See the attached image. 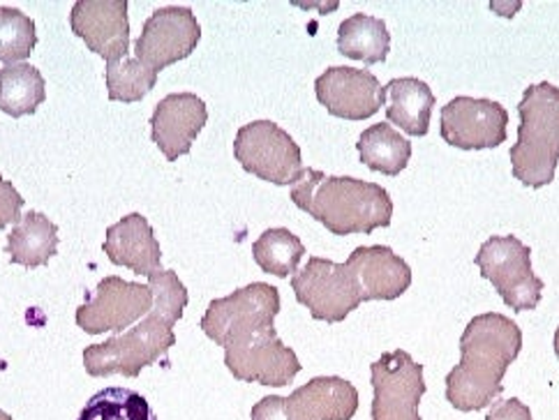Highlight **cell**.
Wrapping results in <instances>:
<instances>
[{
	"mask_svg": "<svg viewBox=\"0 0 559 420\" xmlns=\"http://www.w3.org/2000/svg\"><path fill=\"white\" fill-rule=\"evenodd\" d=\"M199 39H202V26L190 8H157L144 22L142 35L134 45V58L153 72H159L188 58L197 49Z\"/></svg>",
	"mask_w": 559,
	"mask_h": 420,
	"instance_id": "7c38bea8",
	"label": "cell"
},
{
	"mask_svg": "<svg viewBox=\"0 0 559 420\" xmlns=\"http://www.w3.org/2000/svg\"><path fill=\"white\" fill-rule=\"evenodd\" d=\"M384 91L389 97L386 118L391 123L412 136H426L435 107L432 88L416 76H397L391 79Z\"/></svg>",
	"mask_w": 559,
	"mask_h": 420,
	"instance_id": "ffe728a7",
	"label": "cell"
},
{
	"mask_svg": "<svg viewBox=\"0 0 559 420\" xmlns=\"http://www.w3.org/2000/svg\"><path fill=\"white\" fill-rule=\"evenodd\" d=\"M234 157L248 173L273 185H296L306 171L301 148L273 120H252L238 130Z\"/></svg>",
	"mask_w": 559,
	"mask_h": 420,
	"instance_id": "8992f818",
	"label": "cell"
},
{
	"mask_svg": "<svg viewBox=\"0 0 559 420\" xmlns=\"http://www.w3.org/2000/svg\"><path fill=\"white\" fill-rule=\"evenodd\" d=\"M252 420H289L285 411V397L283 395H266L264 399L252 407Z\"/></svg>",
	"mask_w": 559,
	"mask_h": 420,
	"instance_id": "4dcf8cb0",
	"label": "cell"
},
{
	"mask_svg": "<svg viewBox=\"0 0 559 420\" xmlns=\"http://www.w3.org/2000/svg\"><path fill=\"white\" fill-rule=\"evenodd\" d=\"M45 99V76L35 65L12 63L0 68V111L12 118L31 116Z\"/></svg>",
	"mask_w": 559,
	"mask_h": 420,
	"instance_id": "cb8c5ba5",
	"label": "cell"
},
{
	"mask_svg": "<svg viewBox=\"0 0 559 420\" xmlns=\"http://www.w3.org/2000/svg\"><path fill=\"white\" fill-rule=\"evenodd\" d=\"M292 202L335 236L372 233L379 227H391L393 219V199L386 188L310 167L292 185Z\"/></svg>",
	"mask_w": 559,
	"mask_h": 420,
	"instance_id": "3957f363",
	"label": "cell"
},
{
	"mask_svg": "<svg viewBox=\"0 0 559 420\" xmlns=\"http://www.w3.org/2000/svg\"><path fill=\"white\" fill-rule=\"evenodd\" d=\"M372 420H421L418 403L426 395L424 365L403 351H386L370 365Z\"/></svg>",
	"mask_w": 559,
	"mask_h": 420,
	"instance_id": "ba28073f",
	"label": "cell"
},
{
	"mask_svg": "<svg viewBox=\"0 0 559 420\" xmlns=\"http://www.w3.org/2000/svg\"><path fill=\"white\" fill-rule=\"evenodd\" d=\"M317 99L329 113L347 120H366L386 103V91L370 70L335 65L314 82Z\"/></svg>",
	"mask_w": 559,
	"mask_h": 420,
	"instance_id": "5bb4252c",
	"label": "cell"
},
{
	"mask_svg": "<svg viewBox=\"0 0 559 420\" xmlns=\"http://www.w3.org/2000/svg\"><path fill=\"white\" fill-rule=\"evenodd\" d=\"M0 420H14L8 411H3V409H0Z\"/></svg>",
	"mask_w": 559,
	"mask_h": 420,
	"instance_id": "d6a6232c",
	"label": "cell"
},
{
	"mask_svg": "<svg viewBox=\"0 0 559 420\" xmlns=\"http://www.w3.org/2000/svg\"><path fill=\"white\" fill-rule=\"evenodd\" d=\"M304 254L306 245L301 243V238L285 227L266 229L252 245V256L257 266L275 277L296 275Z\"/></svg>",
	"mask_w": 559,
	"mask_h": 420,
	"instance_id": "d4e9b609",
	"label": "cell"
},
{
	"mask_svg": "<svg viewBox=\"0 0 559 420\" xmlns=\"http://www.w3.org/2000/svg\"><path fill=\"white\" fill-rule=\"evenodd\" d=\"M358 157L370 171H379L386 176H397L412 157V144L409 139L401 132H395L389 123H377L358 136Z\"/></svg>",
	"mask_w": 559,
	"mask_h": 420,
	"instance_id": "603a6c76",
	"label": "cell"
},
{
	"mask_svg": "<svg viewBox=\"0 0 559 420\" xmlns=\"http://www.w3.org/2000/svg\"><path fill=\"white\" fill-rule=\"evenodd\" d=\"M209 123V107L194 93H171L159 99L151 116V136L169 163L188 155Z\"/></svg>",
	"mask_w": 559,
	"mask_h": 420,
	"instance_id": "2e32d148",
	"label": "cell"
},
{
	"mask_svg": "<svg viewBox=\"0 0 559 420\" xmlns=\"http://www.w3.org/2000/svg\"><path fill=\"white\" fill-rule=\"evenodd\" d=\"M486 420H532V411L527 405H523L518 397L499 399L488 411Z\"/></svg>",
	"mask_w": 559,
	"mask_h": 420,
	"instance_id": "f546056e",
	"label": "cell"
},
{
	"mask_svg": "<svg viewBox=\"0 0 559 420\" xmlns=\"http://www.w3.org/2000/svg\"><path fill=\"white\" fill-rule=\"evenodd\" d=\"M532 250L515 236H490L474 264L490 279L497 293L513 312L534 310L542 303L544 279L532 271Z\"/></svg>",
	"mask_w": 559,
	"mask_h": 420,
	"instance_id": "5b68a950",
	"label": "cell"
},
{
	"mask_svg": "<svg viewBox=\"0 0 559 420\" xmlns=\"http://www.w3.org/2000/svg\"><path fill=\"white\" fill-rule=\"evenodd\" d=\"M509 113L488 97L457 95L442 109L439 130L444 142L461 151H488L504 144Z\"/></svg>",
	"mask_w": 559,
	"mask_h": 420,
	"instance_id": "4fadbf2b",
	"label": "cell"
},
{
	"mask_svg": "<svg viewBox=\"0 0 559 420\" xmlns=\"http://www.w3.org/2000/svg\"><path fill=\"white\" fill-rule=\"evenodd\" d=\"M153 310V291L142 283L109 275L99 279L91 300L76 308V326L88 335L126 333Z\"/></svg>",
	"mask_w": 559,
	"mask_h": 420,
	"instance_id": "8fae6325",
	"label": "cell"
},
{
	"mask_svg": "<svg viewBox=\"0 0 559 420\" xmlns=\"http://www.w3.org/2000/svg\"><path fill=\"white\" fill-rule=\"evenodd\" d=\"M361 303L395 300L412 287V268L389 245H361L345 262Z\"/></svg>",
	"mask_w": 559,
	"mask_h": 420,
	"instance_id": "e0dca14e",
	"label": "cell"
},
{
	"mask_svg": "<svg viewBox=\"0 0 559 420\" xmlns=\"http://www.w3.org/2000/svg\"><path fill=\"white\" fill-rule=\"evenodd\" d=\"M292 289L298 303L306 305L317 322H345L361 305L347 266L324 256H310L304 271L292 277Z\"/></svg>",
	"mask_w": 559,
	"mask_h": 420,
	"instance_id": "30bf717a",
	"label": "cell"
},
{
	"mask_svg": "<svg viewBox=\"0 0 559 420\" xmlns=\"http://www.w3.org/2000/svg\"><path fill=\"white\" fill-rule=\"evenodd\" d=\"M153 310L144 322L134 324L107 343L84 349V368L91 376L123 374L136 379L144 368L155 365L174 345V326L188 305V289L174 271H155L151 277Z\"/></svg>",
	"mask_w": 559,
	"mask_h": 420,
	"instance_id": "6da1fadb",
	"label": "cell"
},
{
	"mask_svg": "<svg viewBox=\"0 0 559 420\" xmlns=\"http://www.w3.org/2000/svg\"><path fill=\"white\" fill-rule=\"evenodd\" d=\"M76 420H157V416L142 393L111 386L97 391Z\"/></svg>",
	"mask_w": 559,
	"mask_h": 420,
	"instance_id": "484cf974",
	"label": "cell"
},
{
	"mask_svg": "<svg viewBox=\"0 0 559 420\" xmlns=\"http://www.w3.org/2000/svg\"><path fill=\"white\" fill-rule=\"evenodd\" d=\"M518 113V144L509 153L513 176L527 188H546L559 163V88L550 82L527 86Z\"/></svg>",
	"mask_w": 559,
	"mask_h": 420,
	"instance_id": "277c9868",
	"label": "cell"
},
{
	"mask_svg": "<svg viewBox=\"0 0 559 420\" xmlns=\"http://www.w3.org/2000/svg\"><path fill=\"white\" fill-rule=\"evenodd\" d=\"M58 243H61L58 225H53L45 213L28 211L10 231L5 250L14 264L37 268L51 262V256L58 252Z\"/></svg>",
	"mask_w": 559,
	"mask_h": 420,
	"instance_id": "44dd1931",
	"label": "cell"
},
{
	"mask_svg": "<svg viewBox=\"0 0 559 420\" xmlns=\"http://www.w3.org/2000/svg\"><path fill=\"white\" fill-rule=\"evenodd\" d=\"M523 351V331L513 319L486 312L461 337V363L447 374V399L457 411H478L504 393V374Z\"/></svg>",
	"mask_w": 559,
	"mask_h": 420,
	"instance_id": "7a4b0ae2",
	"label": "cell"
},
{
	"mask_svg": "<svg viewBox=\"0 0 559 420\" xmlns=\"http://www.w3.org/2000/svg\"><path fill=\"white\" fill-rule=\"evenodd\" d=\"M70 26L93 53L105 60L128 58L130 22L126 0H76Z\"/></svg>",
	"mask_w": 559,
	"mask_h": 420,
	"instance_id": "9a60e30c",
	"label": "cell"
},
{
	"mask_svg": "<svg viewBox=\"0 0 559 420\" xmlns=\"http://www.w3.org/2000/svg\"><path fill=\"white\" fill-rule=\"evenodd\" d=\"M225 365L238 382L271 388L289 386L301 372V360L277 337L275 328L231 339L225 347Z\"/></svg>",
	"mask_w": 559,
	"mask_h": 420,
	"instance_id": "9c48e42d",
	"label": "cell"
},
{
	"mask_svg": "<svg viewBox=\"0 0 559 420\" xmlns=\"http://www.w3.org/2000/svg\"><path fill=\"white\" fill-rule=\"evenodd\" d=\"M358 391L343 376H314L285 397L289 420H352Z\"/></svg>",
	"mask_w": 559,
	"mask_h": 420,
	"instance_id": "ac0fdd59",
	"label": "cell"
},
{
	"mask_svg": "<svg viewBox=\"0 0 559 420\" xmlns=\"http://www.w3.org/2000/svg\"><path fill=\"white\" fill-rule=\"evenodd\" d=\"M109 262L126 266L136 275L151 277L163 264V248H159L155 231L148 219L139 213H130L107 229L103 245Z\"/></svg>",
	"mask_w": 559,
	"mask_h": 420,
	"instance_id": "d6986e66",
	"label": "cell"
},
{
	"mask_svg": "<svg viewBox=\"0 0 559 420\" xmlns=\"http://www.w3.org/2000/svg\"><path fill=\"white\" fill-rule=\"evenodd\" d=\"M22 206H24V196L16 192V188L0 176V229H5L8 225H16L22 219Z\"/></svg>",
	"mask_w": 559,
	"mask_h": 420,
	"instance_id": "f1b7e54d",
	"label": "cell"
},
{
	"mask_svg": "<svg viewBox=\"0 0 559 420\" xmlns=\"http://www.w3.org/2000/svg\"><path fill=\"white\" fill-rule=\"evenodd\" d=\"M105 82L111 103H139L155 88L157 72L139 63L136 58H118L107 60Z\"/></svg>",
	"mask_w": 559,
	"mask_h": 420,
	"instance_id": "4316f807",
	"label": "cell"
},
{
	"mask_svg": "<svg viewBox=\"0 0 559 420\" xmlns=\"http://www.w3.org/2000/svg\"><path fill=\"white\" fill-rule=\"evenodd\" d=\"M337 49L345 58L361 60L366 65L384 63L391 51V33L386 22L370 14H352L337 28Z\"/></svg>",
	"mask_w": 559,
	"mask_h": 420,
	"instance_id": "7402d4cb",
	"label": "cell"
},
{
	"mask_svg": "<svg viewBox=\"0 0 559 420\" xmlns=\"http://www.w3.org/2000/svg\"><path fill=\"white\" fill-rule=\"evenodd\" d=\"M37 45L35 22L16 8L0 5V60L3 63H26Z\"/></svg>",
	"mask_w": 559,
	"mask_h": 420,
	"instance_id": "83f0119b",
	"label": "cell"
},
{
	"mask_svg": "<svg viewBox=\"0 0 559 420\" xmlns=\"http://www.w3.org/2000/svg\"><path fill=\"white\" fill-rule=\"evenodd\" d=\"M555 353H557V360H559V326L555 331Z\"/></svg>",
	"mask_w": 559,
	"mask_h": 420,
	"instance_id": "1f68e13d",
	"label": "cell"
},
{
	"mask_svg": "<svg viewBox=\"0 0 559 420\" xmlns=\"http://www.w3.org/2000/svg\"><path fill=\"white\" fill-rule=\"evenodd\" d=\"M277 314L280 291L266 283H252L225 298L211 300L199 326L215 345L225 349L231 339L275 328Z\"/></svg>",
	"mask_w": 559,
	"mask_h": 420,
	"instance_id": "52a82bcc",
	"label": "cell"
}]
</instances>
